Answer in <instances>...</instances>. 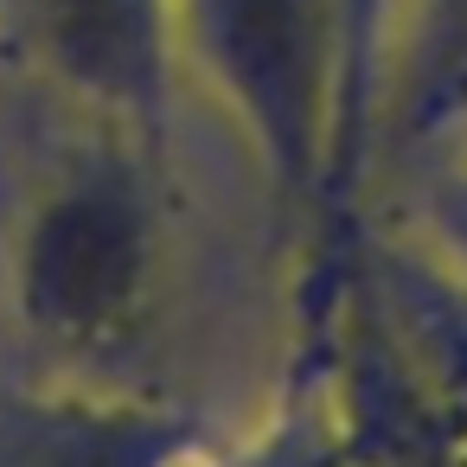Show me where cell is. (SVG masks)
Listing matches in <instances>:
<instances>
[{"label":"cell","mask_w":467,"mask_h":467,"mask_svg":"<svg viewBox=\"0 0 467 467\" xmlns=\"http://www.w3.org/2000/svg\"><path fill=\"white\" fill-rule=\"evenodd\" d=\"M0 256L33 371L97 390H148L141 371L167 314L161 148L71 116L46 167L7 199Z\"/></svg>","instance_id":"cell-1"},{"label":"cell","mask_w":467,"mask_h":467,"mask_svg":"<svg viewBox=\"0 0 467 467\" xmlns=\"http://www.w3.org/2000/svg\"><path fill=\"white\" fill-rule=\"evenodd\" d=\"M180 65L244 129L275 212L314 237L333 116H339V0H173Z\"/></svg>","instance_id":"cell-2"},{"label":"cell","mask_w":467,"mask_h":467,"mask_svg":"<svg viewBox=\"0 0 467 467\" xmlns=\"http://www.w3.org/2000/svg\"><path fill=\"white\" fill-rule=\"evenodd\" d=\"M0 46L65 116L173 148V0H0Z\"/></svg>","instance_id":"cell-3"},{"label":"cell","mask_w":467,"mask_h":467,"mask_svg":"<svg viewBox=\"0 0 467 467\" xmlns=\"http://www.w3.org/2000/svg\"><path fill=\"white\" fill-rule=\"evenodd\" d=\"M0 467H231V454L148 390H97L26 365L0 378Z\"/></svg>","instance_id":"cell-4"},{"label":"cell","mask_w":467,"mask_h":467,"mask_svg":"<svg viewBox=\"0 0 467 467\" xmlns=\"http://www.w3.org/2000/svg\"><path fill=\"white\" fill-rule=\"evenodd\" d=\"M403 0H339V116H333V167H327V199L320 224L307 237V295L295 327L333 320L352 269H358V199L371 186V141H378V97H384V65H390V33H397Z\"/></svg>","instance_id":"cell-5"},{"label":"cell","mask_w":467,"mask_h":467,"mask_svg":"<svg viewBox=\"0 0 467 467\" xmlns=\"http://www.w3.org/2000/svg\"><path fill=\"white\" fill-rule=\"evenodd\" d=\"M467 135V0H403L384 97H378V167H422Z\"/></svg>","instance_id":"cell-6"},{"label":"cell","mask_w":467,"mask_h":467,"mask_svg":"<svg viewBox=\"0 0 467 467\" xmlns=\"http://www.w3.org/2000/svg\"><path fill=\"white\" fill-rule=\"evenodd\" d=\"M231 467H384V454L352 422L339 378H333V333L295 339V371L282 390V410L269 416L263 441L250 454H231Z\"/></svg>","instance_id":"cell-7"},{"label":"cell","mask_w":467,"mask_h":467,"mask_svg":"<svg viewBox=\"0 0 467 467\" xmlns=\"http://www.w3.org/2000/svg\"><path fill=\"white\" fill-rule=\"evenodd\" d=\"M422 218H429V237L441 250V263L461 275L467 288V135L429 161V180H422Z\"/></svg>","instance_id":"cell-8"}]
</instances>
